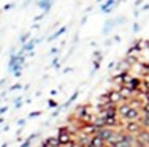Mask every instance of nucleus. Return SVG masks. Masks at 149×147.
<instances>
[{"mask_svg":"<svg viewBox=\"0 0 149 147\" xmlns=\"http://www.w3.org/2000/svg\"><path fill=\"white\" fill-rule=\"evenodd\" d=\"M76 115H78V117H83V115H86V106L76 108Z\"/></svg>","mask_w":149,"mask_h":147,"instance_id":"obj_7","label":"nucleus"},{"mask_svg":"<svg viewBox=\"0 0 149 147\" xmlns=\"http://www.w3.org/2000/svg\"><path fill=\"white\" fill-rule=\"evenodd\" d=\"M30 139H32V138H30ZM30 139H29V141H26V142H24V144L21 146V147H29V144H30Z\"/></svg>","mask_w":149,"mask_h":147,"instance_id":"obj_13","label":"nucleus"},{"mask_svg":"<svg viewBox=\"0 0 149 147\" xmlns=\"http://www.w3.org/2000/svg\"><path fill=\"white\" fill-rule=\"evenodd\" d=\"M108 100H109V103H118V101L122 100L119 90H111V92L108 93Z\"/></svg>","mask_w":149,"mask_h":147,"instance_id":"obj_2","label":"nucleus"},{"mask_svg":"<svg viewBox=\"0 0 149 147\" xmlns=\"http://www.w3.org/2000/svg\"><path fill=\"white\" fill-rule=\"evenodd\" d=\"M54 147H62V146H54Z\"/></svg>","mask_w":149,"mask_h":147,"instance_id":"obj_16","label":"nucleus"},{"mask_svg":"<svg viewBox=\"0 0 149 147\" xmlns=\"http://www.w3.org/2000/svg\"><path fill=\"white\" fill-rule=\"evenodd\" d=\"M2 147H6V144H3V146H2Z\"/></svg>","mask_w":149,"mask_h":147,"instance_id":"obj_15","label":"nucleus"},{"mask_svg":"<svg viewBox=\"0 0 149 147\" xmlns=\"http://www.w3.org/2000/svg\"><path fill=\"white\" fill-rule=\"evenodd\" d=\"M127 131H140V125H136V124H129L127 125Z\"/></svg>","mask_w":149,"mask_h":147,"instance_id":"obj_6","label":"nucleus"},{"mask_svg":"<svg viewBox=\"0 0 149 147\" xmlns=\"http://www.w3.org/2000/svg\"><path fill=\"white\" fill-rule=\"evenodd\" d=\"M65 30H67V29H65V27H62V29H60V30H59V32H57V33H54V35H52V37H51V38H49V40H52V38H57V37H59V35H62L63 32H65Z\"/></svg>","mask_w":149,"mask_h":147,"instance_id":"obj_10","label":"nucleus"},{"mask_svg":"<svg viewBox=\"0 0 149 147\" xmlns=\"http://www.w3.org/2000/svg\"><path fill=\"white\" fill-rule=\"evenodd\" d=\"M122 115H124V117H127V119H130V120H135V119L138 117V111L135 109V108H130L129 106V108H127V111Z\"/></svg>","mask_w":149,"mask_h":147,"instance_id":"obj_3","label":"nucleus"},{"mask_svg":"<svg viewBox=\"0 0 149 147\" xmlns=\"http://www.w3.org/2000/svg\"><path fill=\"white\" fill-rule=\"evenodd\" d=\"M113 3H114V0H108V2L103 5V8H102V10H103V11H109V10H111V6H113Z\"/></svg>","mask_w":149,"mask_h":147,"instance_id":"obj_8","label":"nucleus"},{"mask_svg":"<svg viewBox=\"0 0 149 147\" xmlns=\"http://www.w3.org/2000/svg\"><path fill=\"white\" fill-rule=\"evenodd\" d=\"M27 40H29V33H24L22 37H21V43H26Z\"/></svg>","mask_w":149,"mask_h":147,"instance_id":"obj_11","label":"nucleus"},{"mask_svg":"<svg viewBox=\"0 0 149 147\" xmlns=\"http://www.w3.org/2000/svg\"><path fill=\"white\" fill-rule=\"evenodd\" d=\"M35 44H37V41H30V43H27L26 46H24V49H22V51H24V52H26V51H32Z\"/></svg>","mask_w":149,"mask_h":147,"instance_id":"obj_9","label":"nucleus"},{"mask_svg":"<svg viewBox=\"0 0 149 147\" xmlns=\"http://www.w3.org/2000/svg\"><path fill=\"white\" fill-rule=\"evenodd\" d=\"M57 139H59V144H60V146H65V144H68L70 141H73V139H72V135H70V131L67 130V128H60Z\"/></svg>","mask_w":149,"mask_h":147,"instance_id":"obj_1","label":"nucleus"},{"mask_svg":"<svg viewBox=\"0 0 149 147\" xmlns=\"http://www.w3.org/2000/svg\"><path fill=\"white\" fill-rule=\"evenodd\" d=\"M102 147H108V146H105V144H103V146H102Z\"/></svg>","mask_w":149,"mask_h":147,"instance_id":"obj_17","label":"nucleus"},{"mask_svg":"<svg viewBox=\"0 0 149 147\" xmlns=\"http://www.w3.org/2000/svg\"><path fill=\"white\" fill-rule=\"evenodd\" d=\"M17 89H21L19 84H16V86H13V87H11V90H17Z\"/></svg>","mask_w":149,"mask_h":147,"instance_id":"obj_14","label":"nucleus"},{"mask_svg":"<svg viewBox=\"0 0 149 147\" xmlns=\"http://www.w3.org/2000/svg\"><path fill=\"white\" fill-rule=\"evenodd\" d=\"M51 2H52V0H41V2H40V6L45 10V11H48L49 6H51Z\"/></svg>","mask_w":149,"mask_h":147,"instance_id":"obj_5","label":"nucleus"},{"mask_svg":"<svg viewBox=\"0 0 149 147\" xmlns=\"http://www.w3.org/2000/svg\"><path fill=\"white\" fill-rule=\"evenodd\" d=\"M54 146H60L59 144V139L57 138H48L43 142V146H41V147H54Z\"/></svg>","mask_w":149,"mask_h":147,"instance_id":"obj_4","label":"nucleus"},{"mask_svg":"<svg viewBox=\"0 0 149 147\" xmlns=\"http://www.w3.org/2000/svg\"><path fill=\"white\" fill-rule=\"evenodd\" d=\"M41 112H38V111H35V112H32L30 114V117H37V115H40Z\"/></svg>","mask_w":149,"mask_h":147,"instance_id":"obj_12","label":"nucleus"}]
</instances>
